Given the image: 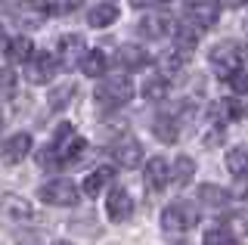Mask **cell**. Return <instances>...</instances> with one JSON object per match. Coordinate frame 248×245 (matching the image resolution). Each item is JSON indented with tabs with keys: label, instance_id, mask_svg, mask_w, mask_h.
Listing matches in <instances>:
<instances>
[{
	"label": "cell",
	"instance_id": "f546056e",
	"mask_svg": "<svg viewBox=\"0 0 248 245\" xmlns=\"http://www.w3.org/2000/svg\"><path fill=\"white\" fill-rule=\"evenodd\" d=\"M81 3H84V0H53V3H50V13H72Z\"/></svg>",
	"mask_w": 248,
	"mask_h": 245
},
{
	"label": "cell",
	"instance_id": "cb8c5ba5",
	"mask_svg": "<svg viewBox=\"0 0 248 245\" xmlns=\"http://www.w3.org/2000/svg\"><path fill=\"white\" fill-rule=\"evenodd\" d=\"M143 96H146V99H155V103H158V99H165V96H168V81H165V75H152V78L143 84Z\"/></svg>",
	"mask_w": 248,
	"mask_h": 245
},
{
	"label": "cell",
	"instance_id": "f1b7e54d",
	"mask_svg": "<svg viewBox=\"0 0 248 245\" xmlns=\"http://www.w3.org/2000/svg\"><path fill=\"white\" fill-rule=\"evenodd\" d=\"M13 84H16L13 72H10V68H0V96H10L13 93Z\"/></svg>",
	"mask_w": 248,
	"mask_h": 245
},
{
	"label": "cell",
	"instance_id": "6da1fadb",
	"mask_svg": "<svg viewBox=\"0 0 248 245\" xmlns=\"http://www.w3.org/2000/svg\"><path fill=\"white\" fill-rule=\"evenodd\" d=\"M84 149H87V140H81V137L75 134L72 124H59V127H56V137H53V143L44 149V155H41V165H44V168H65V165H75L78 158L84 155Z\"/></svg>",
	"mask_w": 248,
	"mask_h": 245
},
{
	"label": "cell",
	"instance_id": "7a4b0ae2",
	"mask_svg": "<svg viewBox=\"0 0 248 245\" xmlns=\"http://www.w3.org/2000/svg\"><path fill=\"white\" fill-rule=\"evenodd\" d=\"M130 96H134V84H130V78H124V75L103 78L96 87V103L103 109H118V106L130 103Z\"/></svg>",
	"mask_w": 248,
	"mask_h": 245
},
{
	"label": "cell",
	"instance_id": "836d02e7",
	"mask_svg": "<svg viewBox=\"0 0 248 245\" xmlns=\"http://www.w3.org/2000/svg\"><path fill=\"white\" fill-rule=\"evenodd\" d=\"M6 44L10 41H6V31H3V25H0V47H6Z\"/></svg>",
	"mask_w": 248,
	"mask_h": 245
},
{
	"label": "cell",
	"instance_id": "2e32d148",
	"mask_svg": "<svg viewBox=\"0 0 248 245\" xmlns=\"http://www.w3.org/2000/svg\"><path fill=\"white\" fill-rule=\"evenodd\" d=\"M31 56H34V44H31L25 34H22V37H13V41L6 44V59H10L13 65H19V62H28Z\"/></svg>",
	"mask_w": 248,
	"mask_h": 245
},
{
	"label": "cell",
	"instance_id": "1f68e13d",
	"mask_svg": "<svg viewBox=\"0 0 248 245\" xmlns=\"http://www.w3.org/2000/svg\"><path fill=\"white\" fill-rule=\"evenodd\" d=\"M165 6V3H174V0H134V6Z\"/></svg>",
	"mask_w": 248,
	"mask_h": 245
},
{
	"label": "cell",
	"instance_id": "ffe728a7",
	"mask_svg": "<svg viewBox=\"0 0 248 245\" xmlns=\"http://www.w3.org/2000/svg\"><path fill=\"white\" fill-rule=\"evenodd\" d=\"M81 72L87 75V78H99V75H106V53L103 50H90L87 56H84V62H81Z\"/></svg>",
	"mask_w": 248,
	"mask_h": 245
},
{
	"label": "cell",
	"instance_id": "74e56055",
	"mask_svg": "<svg viewBox=\"0 0 248 245\" xmlns=\"http://www.w3.org/2000/svg\"><path fill=\"white\" fill-rule=\"evenodd\" d=\"M245 6H248V0H245Z\"/></svg>",
	"mask_w": 248,
	"mask_h": 245
},
{
	"label": "cell",
	"instance_id": "ac0fdd59",
	"mask_svg": "<svg viewBox=\"0 0 248 245\" xmlns=\"http://www.w3.org/2000/svg\"><path fill=\"white\" fill-rule=\"evenodd\" d=\"M112 177H115V168H99V171H93L90 177L84 180V193H87L90 199H96L108 183H112Z\"/></svg>",
	"mask_w": 248,
	"mask_h": 245
},
{
	"label": "cell",
	"instance_id": "d6986e66",
	"mask_svg": "<svg viewBox=\"0 0 248 245\" xmlns=\"http://www.w3.org/2000/svg\"><path fill=\"white\" fill-rule=\"evenodd\" d=\"M118 19V10H115V6H93V10L87 13V25L90 28H108L112 25V22Z\"/></svg>",
	"mask_w": 248,
	"mask_h": 245
},
{
	"label": "cell",
	"instance_id": "8fae6325",
	"mask_svg": "<svg viewBox=\"0 0 248 245\" xmlns=\"http://www.w3.org/2000/svg\"><path fill=\"white\" fill-rule=\"evenodd\" d=\"M106 211L115 224L127 220L130 214H134V199L127 196V189H112V193H108V202H106Z\"/></svg>",
	"mask_w": 248,
	"mask_h": 245
},
{
	"label": "cell",
	"instance_id": "4316f807",
	"mask_svg": "<svg viewBox=\"0 0 248 245\" xmlns=\"http://www.w3.org/2000/svg\"><path fill=\"white\" fill-rule=\"evenodd\" d=\"M205 245H236V239H232L230 230L217 227V230H211V233L205 236Z\"/></svg>",
	"mask_w": 248,
	"mask_h": 245
},
{
	"label": "cell",
	"instance_id": "7402d4cb",
	"mask_svg": "<svg viewBox=\"0 0 248 245\" xmlns=\"http://www.w3.org/2000/svg\"><path fill=\"white\" fill-rule=\"evenodd\" d=\"M192 174H196V165H192L189 155H180L174 162V171H170V180H174V186H186V183L192 180Z\"/></svg>",
	"mask_w": 248,
	"mask_h": 245
},
{
	"label": "cell",
	"instance_id": "d6a6232c",
	"mask_svg": "<svg viewBox=\"0 0 248 245\" xmlns=\"http://www.w3.org/2000/svg\"><path fill=\"white\" fill-rule=\"evenodd\" d=\"M220 6H227V10H236V6H245V0H217Z\"/></svg>",
	"mask_w": 248,
	"mask_h": 245
},
{
	"label": "cell",
	"instance_id": "8d00e7d4",
	"mask_svg": "<svg viewBox=\"0 0 248 245\" xmlns=\"http://www.w3.org/2000/svg\"><path fill=\"white\" fill-rule=\"evenodd\" d=\"M0 127H3V118H0Z\"/></svg>",
	"mask_w": 248,
	"mask_h": 245
},
{
	"label": "cell",
	"instance_id": "83f0119b",
	"mask_svg": "<svg viewBox=\"0 0 248 245\" xmlns=\"http://www.w3.org/2000/svg\"><path fill=\"white\" fill-rule=\"evenodd\" d=\"M230 87L236 90L239 96H248V68H242V72H236L230 78Z\"/></svg>",
	"mask_w": 248,
	"mask_h": 245
},
{
	"label": "cell",
	"instance_id": "3957f363",
	"mask_svg": "<svg viewBox=\"0 0 248 245\" xmlns=\"http://www.w3.org/2000/svg\"><path fill=\"white\" fill-rule=\"evenodd\" d=\"M211 65H214V72L220 75V78H232L236 72H242V65H245V47H239L236 41H223V44H217V47L211 50Z\"/></svg>",
	"mask_w": 248,
	"mask_h": 245
},
{
	"label": "cell",
	"instance_id": "e575fe53",
	"mask_svg": "<svg viewBox=\"0 0 248 245\" xmlns=\"http://www.w3.org/2000/svg\"><path fill=\"white\" fill-rule=\"evenodd\" d=\"M53 245H72V242H65V239H59V242H53Z\"/></svg>",
	"mask_w": 248,
	"mask_h": 245
},
{
	"label": "cell",
	"instance_id": "4dcf8cb0",
	"mask_svg": "<svg viewBox=\"0 0 248 245\" xmlns=\"http://www.w3.org/2000/svg\"><path fill=\"white\" fill-rule=\"evenodd\" d=\"M232 196H236V199H248V177H239V180H236Z\"/></svg>",
	"mask_w": 248,
	"mask_h": 245
},
{
	"label": "cell",
	"instance_id": "7c38bea8",
	"mask_svg": "<svg viewBox=\"0 0 248 245\" xmlns=\"http://www.w3.org/2000/svg\"><path fill=\"white\" fill-rule=\"evenodd\" d=\"M146 189L149 193H161V189L168 186V180H170V168L165 158H149V165H146Z\"/></svg>",
	"mask_w": 248,
	"mask_h": 245
},
{
	"label": "cell",
	"instance_id": "ba28073f",
	"mask_svg": "<svg viewBox=\"0 0 248 245\" xmlns=\"http://www.w3.org/2000/svg\"><path fill=\"white\" fill-rule=\"evenodd\" d=\"M56 56H50V53H37V56H31L25 62V78L31 84H50L53 75H56Z\"/></svg>",
	"mask_w": 248,
	"mask_h": 245
},
{
	"label": "cell",
	"instance_id": "30bf717a",
	"mask_svg": "<svg viewBox=\"0 0 248 245\" xmlns=\"http://www.w3.org/2000/svg\"><path fill=\"white\" fill-rule=\"evenodd\" d=\"M84 41L78 34H65L59 41V62H62V68H75V62L81 65L84 62Z\"/></svg>",
	"mask_w": 248,
	"mask_h": 245
},
{
	"label": "cell",
	"instance_id": "603a6c76",
	"mask_svg": "<svg viewBox=\"0 0 248 245\" xmlns=\"http://www.w3.org/2000/svg\"><path fill=\"white\" fill-rule=\"evenodd\" d=\"M199 199H202L205 205H211V208H223V205H227V193H223L220 186H214V183L199 186Z\"/></svg>",
	"mask_w": 248,
	"mask_h": 245
},
{
	"label": "cell",
	"instance_id": "9c48e42d",
	"mask_svg": "<svg viewBox=\"0 0 248 245\" xmlns=\"http://www.w3.org/2000/svg\"><path fill=\"white\" fill-rule=\"evenodd\" d=\"M217 10L220 6L214 0H186V19L196 22L199 28H211L217 22Z\"/></svg>",
	"mask_w": 248,
	"mask_h": 245
},
{
	"label": "cell",
	"instance_id": "d590c367",
	"mask_svg": "<svg viewBox=\"0 0 248 245\" xmlns=\"http://www.w3.org/2000/svg\"><path fill=\"white\" fill-rule=\"evenodd\" d=\"M242 115H248V103H245V106H242Z\"/></svg>",
	"mask_w": 248,
	"mask_h": 245
},
{
	"label": "cell",
	"instance_id": "5b68a950",
	"mask_svg": "<svg viewBox=\"0 0 248 245\" xmlns=\"http://www.w3.org/2000/svg\"><path fill=\"white\" fill-rule=\"evenodd\" d=\"M41 199L46 205H59V208H72V205H78V186L72 180H50L41 186Z\"/></svg>",
	"mask_w": 248,
	"mask_h": 245
},
{
	"label": "cell",
	"instance_id": "277c9868",
	"mask_svg": "<svg viewBox=\"0 0 248 245\" xmlns=\"http://www.w3.org/2000/svg\"><path fill=\"white\" fill-rule=\"evenodd\" d=\"M199 224V208L189 202H170L161 214V227L165 233H186Z\"/></svg>",
	"mask_w": 248,
	"mask_h": 245
},
{
	"label": "cell",
	"instance_id": "9a60e30c",
	"mask_svg": "<svg viewBox=\"0 0 248 245\" xmlns=\"http://www.w3.org/2000/svg\"><path fill=\"white\" fill-rule=\"evenodd\" d=\"M174 22H170L168 16H158V13H152V16H146L143 22H140V34L149 37V41H158V37H165L168 31H174Z\"/></svg>",
	"mask_w": 248,
	"mask_h": 245
},
{
	"label": "cell",
	"instance_id": "52a82bcc",
	"mask_svg": "<svg viewBox=\"0 0 248 245\" xmlns=\"http://www.w3.org/2000/svg\"><path fill=\"white\" fill-rule=\"evenodd\" d=\"M108 155H112L121 168H137L143 162V146H140L134 137H118V140L108 146Z\"/></svg>",
	"mask_w": 248,
	"mask_h": 245
},
{
	"label": "cell",
	"instance_id": "484cf974",
	"mask_svg": "<svg viewBox=\"0 0 248 245\" xmlns=\"http://www.w3.org/2000/svg\"><path fill=\"white\" fill-rule=\"evenodd\" d=\"M75 93H78L75 84H59L56 90H50V109H62L68 99H75Z\"/></svg>",
	"mask_w": 248,
	"mask_h": 245
},
{
	"label": "cell",
	"instance_id": "4fadbf2b",
	"mask_svg": "<svg viewBox=\"0 0 248 245\" xmlns=\"http://www.w3.org/2000/svg\"><path fill=\"white\" fill-rule=\"evenodd\" d=\"M28 152H31V137L28 134H16L0 146V158H3L6 165H19Z\"/></svg>",
	"mask_w": 248,
	"mask_h": 245
},
{
	"label": "cell",
	"instance_id": "44dd1931",
	"mask_svg": "<svg viewBox=\"0 0 248 245\" xmlns=\"http://www.w3.org/2000/svg\"><path fill=\"white\" fill-rule=\"evenodd\" d=\"M227 168L236 177H248V146H236L227 152Z\"/></svg>",
	"mask_w": 248,
	"mask_h": 245
},
{
	"label": "cell",
	"instance_id": "e0dca14e",
	"mask_svg": "<svg viewBox=\"0 0 248 245\" xmlns=\"http://www.w3.org/2000/svg\"><path fill=\"white\" fill-rule=\"evenodd\" d=\"M152 131H155V137H158L161 143H174V140H177V134H180V124H177L174 115H155Z\"/></svg>",
	"mask_w": 248,
	"mask_h": 245
},
{
	"label": "cell",
	"instance_id": "8992f818",
	"mask_svg": "<svg viewBox=\"0 0 248 245\" xmlns=\"http://www.w3.org/2000/svg\"><path fill=\"white\" fill-rule=\"evenodd\" d=\"M31 214H34V211H31V205L22 196H3V199H0V224H3V227L28 224Z\"/></svg>",
	"mask_w": 248,
	"mask_h": 245
},
{
	"label": "cell",
	"instance_id": "d4e9b609",
	"mask_svg": "<svg viewBox=\"0 0 248 245\" xmlns=\"http://www.w3.org/2000/svg\"><path fill=\"white\" fill-rule=\"evenodd\" d=\"M183 62H186V50H168L165 56H161V75H177L183 68Z\"/></svg>",
	"mask_w": 248,
	"mask_h": 245
},
{
	"label": "cell",
	"instance_id": "5bb4252c",
	"mask_svg": "<svg viewBox=\"0 0 248 245\" xmlns=\"http://www.w3.org/2000/svg\"><path fill=\"white\" fill-rule=\"evenodd\" d=\"M118 62L127 68V72H143V68L149 65V53L143 47H137V44H124L118 50Z\"/></svg>",
	"mask_w": 248,
	"mask_h": 245
}]
</instances>
